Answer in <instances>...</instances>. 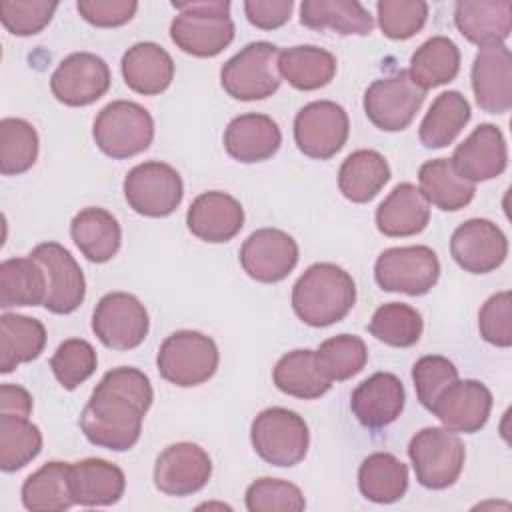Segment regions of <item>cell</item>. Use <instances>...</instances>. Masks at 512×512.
Listing matches in <instances>:
<instances>
[{
  "label": "cell",
  "mask_w": 512,
  "mask_h": 512,
  "mask_svg": "<svg viewBox=\"0 0 512 512\" xmlns=\"http://www.w3.org/2000/svg\"><path fill=\"white\" fill-rule=\"evenodd\" d=\"M154 400L148 376L132 366L108 370L90 394L80 428L94 446L124 452L142 434V420Z\"/></svg>",
  "instance_id": "cell-1"
},
{
  "label": "cell",
  "mask_w": 512,
  "mask_h": 512,
  "mask_svg": "<svg viewBox=\"0 0 512 512\" xmlns=\"http://www.w3.org/2000/svg\"><path fill=\"white\" fill-rule=\"evenodd\" d=\"M356 302L352 276L332 264L316 262L292 286V308L296 316L314 328L330 326L346 318Z\"/></svg>",
  "instance_id": "cell-2"
},
{
  "label": "cell",
  "mask_w": 512,
  "mask_h": 512,
  "mask_svg": "<svg viewBox=\"0 0 512 512\" xmlns=\"http://www.w3.org/2000/svg\"><path fill=\"white\" fill-rule=\"evenodd\" d=\"M178 10L170 22L172 42L196 58L218 56L234 40L228 0H172Z\"/></svg>",
  "instance_id": "cell-3"
},
{
  "label": "cell",
  "mask_w": 512,
  "mask_h": 512,
  "mask_svg": "<svg viewBox=\"0 0 512 512\" xmlns=\"http://www.w3.org/2000/svg\"><path fill=\"white\" fill-rule=\"evenodd\" d=\"M92 136L106 156L114 160L132 158L152 144L154 120L138 102L112 100L94 118Z\"/></svg>",
  "instance_id": "cell-4"
},
{
  "label": "cell",
  "mask_w": 512,
  "mask_h": 512,
  "mask_svg": "<svg viewBox=\"0 0 512 512\" xmlns=\"http://www.w3.org/2000/svg\"><path fill=\"white\" fill-rule=\"evenodd\" d=\"M408 456L420 486L444 490L460 478L466 450L456 432L440 426H428L410 438Z\"/></svg>",
  "instance_id": "cell-5"
},
{
  "label": "cell",
  "mask_w": 512,
  "mask_h": 512,
  "mask_svg": "<svg viewBox=\"0 0 512 512\" xmlns=\"http://www.w3.org/2000/svg\"><path fill=\"white\" fill-rule=\"evenodd\" d=\"M220 354L216 342L196 330H178L158 348L156 366L160 376L180 388L200 386L218 368Z\"/></svg>",
  "instance_id": "cell-6"
},
{
  "label": "cell",
  "mask_w": 512,
  "mask_h": 512,
  "mask_svg": "<svg viewBox=\"0 0 512 512\" xmlns=\"http://www.w3.org/2000/svg\"><path fill=\"white\" fill-rule=\"evenodd\" d=\"M250 442L264 462L290 468L304 460L310 446V432L300 414L282 406H272L252 420Z\"/></svg>",
  "instance_id": "cell-7"
},
{
  "label": "cell",
  "mask_w": 512,
  "mask_h": 512,
  "mask_svg": "<svg viewBox=\"0 0 512 512\" xmlns=\"http://www.w3.org/2000/svg\"><path fill=\"white\" fill-rule=\"evenodd\" d=\"M278 46L272 42H250L220 70V84L228 96L254 102L272 96L280 88Z\"/></svg>",
  "instance_id": "cell-8"
},
{
  "label": "cell",
  "mask_w": 512,
  "mask_h": 512,
  "mask_svg": "<svg viewBox=\"0 0 512 512\" xmlns=\"http://www.w3.org/2000/svg\"><path fill=\"white\" fill-rule=\"evenodd\" d=\"M124 198L128 206L148 218L170 216L182 202L184 184L176 168L150 160L128 170L124 178Z\"/></svg>",
  "instance_id": "cell-9"
},
{
  "label": "cell",
  "mask_w": 512,
  "mask_h": 512,
  "mask_svg": "<svg viewBox=\"0 0 512 512\" xmlns=\"http://www.w3.org/2000/svg\"><path fill=\"white\" fill-rule=\"evenodd\" d=\"M426 92L416 86L408 70L374 80L364 92V112L368 120L384 132H400L408 128L422 108Z\"/></svg>",
  "instance_id": "cell-10"
},
{
  "label": "cell",
  "mask_w": 512,
  "mask_h": 512,
  "mask_svg": "<svg viewBox=\"0 0 512 512\" xmlns=\"http://www.w3.org/2000/svg\"><path fill=\"white\" fill-rule=\"evenodd\" d=\"M376 284L386 292L422 296L440 278V262L428 246H398L384 250L374 264Z\"/></svg>",
  "instance_id": "cell-11"
},
{
  "label": "cell",
  "mask_w": 512,
  "mask_h": 512,
  "mask_svg": "<svg viewBox=\"0 0 512 512\" xmlns=\"http://www.w3.org/2000/svg\"><path fill=\"white\" fill-rule=\"evenodd\" d=\"M348 132V114L332 100H314L294 118V142L304 156L314 160L332 158L346 144Z\"/></svg>",
  "instance_id": "cell-12"
},
{
  "label": "cell",
  "mask_w": 512,
  "mask_h": 512,
  "mask_svg": "<svg viewBox=\"0 0 512 512\" xmlns=\"http://www.w3.org/2000/svg\"><path fill=\"white\" fill-rule=\"evenodd\" d=\"M150 320L144 304L128 292L104 294L92 314V332L112 350H132L148 334Z\"/></svg>",
  "instance_id": "cell-13"
},
{
  "label": "cell",
  "mask_w": 512,
  "mask_h": 512,
  "mask_svg": "<svg viewBox=\"0 0 512 512\" xmlns=\"http://www.w3.org/2000/svg\"><path fill=\"white\" fill-rule=\"evenodd\" d=\"M110 88L108 64L92 52L66 56L50 76V90L64 106H88L100 100Z\"/></svg>",
  "instance_id": "cell-14"
},
{
  "label": "cell",
  "mask_w": 512,
  "mask_h": 512,
  "mask_svg": "<svg viewBox=\"0 0 512 512\" xmlns=\"http://www.w3.org/2000/svg\"><path fill=\"white\" fill-rule=\"evenodd\" d=\"M212 476V460L194 442L166 446L154 464V486L166 496H190L200 492Z\"/></svg>",
  "instance_id": "cell-15"
},
{
  "label": "cell",
  "mask_w": 512,
  "mask_h": 512,
  "mask_svg": "<svg viewBox=\"0 0 512 512\" xmlns=\"http://www.w3.org/2000/svg\"><path fill=\"white\" fill-rule=\"evenodd\" d=\"M30 256L38 260L46 272L48 294L44 308L52 314L74 312L86 296L84 272L74 256L58 242H42L30 252Z\"/></svg>",
  "instance_id": "cell-16"
},
{
  "label": "cell",
  "mask_w": 512,
  "mask_h": 512,
  "mask_svg": "<svg viewBox=\"0 0 512 512\" xmlns=\"http://www.w3.org/2000/svg\"><path fill=\"white\" fill-rule=\"evenodd\" d=\"M450 254L462 270L488 274L506 260L508 240L492 220L470 218L452 232Z\"/></svg>",
  "instance_id": "cell-17"
},
{
  "label": "cell",
  "mask_w": 512,
  "mask_h": 512,
  "mask_svg": "<svg viewBox=\"0 0 512 512\" xmlns=\"http://www.w3.org/2000/svg\"><path fill=\"white\" fill-rule=\"evenodd\" d=\"M240 264L256 282H280L298 264V244L284 230L260 228L244 240L240 248Z\"/></svg>",
  "instance_id": "cell-18"
},
{
  "label": "cell",
  "mask_w": 512,
  "mask_h": 512,
  "mask_svg": "<svg viewBox=\"0 0 512 512\" xmlns=\"http://www.w3.org/2000/svg\"><path fill=\"white\" fill-rule=\"evenodd\" d=\"M456 174L472 184L500 176L508 166V148L504 134L494 124H478L472 134L460 142L450 158Z\"/></svg>",
  "instance_id": "cell-19"
},
{
  "label": "cell",
  "mask_w": 512,
  "mask_h": 512,
  "mask_svg": "<svg viewBox=\"0 0 512 512\" xmlns=\"http://www.w3.org/2000/svg\"><path fill=\"white\" fill-rule=\"evenodd\" d=\"M492 392L478 380L452 382L432 404L430 412L452 432L474 434L490 418Z\"/></svg>",
  "instance_id": "cell-20"
},
{
  "label": "cell",
  "mask_w": 512,
  "mask_h": 512,
  "mask_svg": "<svg viewBox=\"0 0 512 512\" xmlns=\"http://www.w3.org/2000/svg\"><path fill=\"white\" fill-rule=\"evenodd\" d=\"M470 78L476 104L484 112L504 114L512 108V56L504 44L480 48Z\"/></svg>",
  "instance_id": "cell-21"
},
{
  "label": "cell",
  "mask_w": 512,
  "mask_h": 512,
  "mask_svg": "<svg viewBox=\"0 0 512 512\" xmlns=\"http://www.w3.org/2000/svg\"><path fill=\"white\" fill-rule=\"evenodd\" d=\"M188 230L210 244L232 240L244 226L242 204L220 190H208L196 196L186 212Z\"/></svg>",
  "instance_id": "cell-22"
},
{
  "label": "cell",
  "mask_w": 512,
  "mask_h": 512,
  "mask_svg": "<svg viewBox=\"0 0 512 512\" xmlns=\"http://www.w3.org/2000/svg\"><path fill=\"white\" fill-rule=\"evenodd\" d=\"M404 384L392 372H376L362 380L352 396L350 410L366 428H384L404 410Z\"/></svg>",
  "instance_id": "cell-23"
},
{
  "label": "cell",
  "mask_w": 512,
  "mask_h": 512,
  "mask_svg": "<svg viewBox=\"0 0 512 512\" xmlns=\"http://www.w3.org/2000/svg\"><path fill=\"white\" fill-rule=\"evenodd\" d=\"M282 144L278 124L258 112H248L232 118L224 130V148L230 158L242 164L264 162L272 158Z\"/></svg>",
  "instance_id": "cell-24"
},
{
  "label": "cell",
  "mask_w": 512,
  "mask_h": 512,
  "mask_svg": "<svg viewBox=\"0 0 512 512\" xmlns=\"http://www.w3.org/2000/svg\"><path fill=\"white\" fill-rule=\"evenodd\" d=\"M458 32L480 48L504 44L512 32L510 0H460L454 6Z\"/></svg>",
  "instance_id": "cell-25"
},
{
  "label": "cell",
  "mask_w": 512,
  "mask_h": 512,
  "mask_svg": "<svg viewBox=\"0 0 512 512\" xmlns=\"http://www.w3.org/2000/svg\"><path fill=\"white\" fill-rule=\"evenodd\" d=\"M70 490L74 504L112 506L124 496L126 476L104 458H84L70 464Z\"/></svg>",
  "instance_id": "cell-26"
},
{
  "label": "cell",
  "mask_w": 512,
  "mask_h": 512,
  "mask_svg": "<svg viewBox=\"0 0 512 512\" xmlns=\"http://www.w3.org/2000/svg\"><path fill=\"white\" fill-rule=\"evenodd\" d=\"M126 86L142 96L164 92L174 80V60L156 42H136L120 62Z\"/></svg>",
  "instance_id": "cell-27"
},
{
  "label": "cell",
  "mask_w": 512,
  "mask_h": 512,
  "mask_svg": "<svg viewBox=\"0 0 512 512\" xmlns=\"http://www.w3.org/2000/svg\"><path fill=\"white\" fill-rule=\"evenodd\" d=\"M430 222V204L410 182H402L376 208V228L390 238L420 234Z\"/></svg>",
  "instance_id": "cell-28"
},
{
  "label": "cell",
  "mask_w": 512,
  "mask_h": 512,
  "mask_svg": "<svg viewBox=\"0 0 512 512\" xmlns=\"http://www.w3.org/2000/svg\"><path fill=\"white\" fill-rule=\"evenodd\" d=\"M70 236L76 248L90 262L104 264L112 260L122 244V230L112 212L88 206L82 208L70 222Z\"/></svg>",
  "instance_id": "cell-29"
},
{
  "label": "cell",
  "mask_w": 512,
  "mask_h": 512,
  "mask_svg": "<svg viewBox=\"0 0 512 512\" xmlns=\"http://www.w3.org/2000/svg\"><path fill=\"white\" fill-rule=\"evenodd\" d=\"M300 24L310 30H332L340 36H366L374 28L370 12L356 0H304Z\"/></svg>",
  "instance_id": "cell-30"
},
{
  "label": "cell",
  "mask_w": 512,
  "mask_h": 512,
  "mask_svg": "<svg viewBox=\"0 0 512 512\" xmlns=\"http://www.w3.org/2000/svg\"><path fill=\"white\" fill-rule=\"evenodd\" d=\"M390 180V166L376 150H354L338 170V188L350 202H370Z\"/></svg>",
  "instance_id": "cell-31"
},
{
  "label": "cell",
  "mask_w": 512,
  "mask_h": 512,
  "mask_svg": "<svg viewBox=\"0 0 512 512\" xmlns=\"http://www.w3.org/2000/svg\"><path fill=\"white\" fill-rule=\"evenodd\" d=\"M46 346V328L24 314L0 316V372L10 374L20 364L36 360Z\"/></svg>",
  "instance_id": "cell-32"
},
{
  "label": "cell",
  "mask_w": 512,
  "mask_h": 512,
  "mask_svg": "<svg viewBox=\"0 0 512 512\" xmlns=\"http://www.w3.org/2000/svg\"><path fill=\"white\" fill-rule=\"evenodd\" d=\"M336 56L318 46H292L280 50L278 72L296 90H318L336 76Z\"/></svg>",
  "instance_id": "cell-33"
},
{
  "label": "cell",
  "mask_w": 512,
  "mask_h": 512,
  "mask_svg": "<svg viewBox=\"0 0 512 512\" xmlns=\"http://www.w3.org/2000/svg\"><path fill=\"white\" fill-rule=\"evenodd\" d=\"M20 496L30 512H64L72 508L70 464L60 460L42 464L24 480Z\"/></svg>",
  "instance_id": "cell-34"
},
{
  "label": "cell",
  "mask_w": 512,
  "mask_h": 512,
  "mask_svg": "<svg viewBox=\"0 0 512 512\" xmlns=\"http://www.w3.org/2000/svg\"><path fill=\"white\" fill-rule=\"evenodd\" d=\"M46 294V272L32 256L8 258L0 264V308L44 306Z\"/></svg>",
  "instance_id": "cell-35"
},
{
  "label": "cell",
  "mask_w": 512,
  "mask_h": 512,
  "mask_svg": "<svg viewBox=\"0 0 512 512\" xmlns=\"http://www.w3.org/2000/svg\"><path fill=\"white\" fill-rule=\"evenodd\" d=\"M358 488L370 502H398L408 490V468L390 452H374L358 468Z\"/></svg>",
  "instance_id": "cell-36"
},
{
  "label": "cell",
  "mask_w": 512,
  "mask_h": 512,
  "mask_svg": "<svg viewBox=\"0 0 512 512\" xmlns=\"http://www.w3.org/2000/svg\"><path fill=\"white\" fill-rule=\"evenodd\" d=\"M272 380L280 392L300 400H316L332 386V382L318 368L314 350L306 348L284 354L272 370Z\"/></svg>",
  "instance_id": "cell-37"
},
{
  "label": "cell",
  "mask_w": 512,
  "mask_h": 512,
  "mask_svg": "<svg viewBox=\"0 0 512 512\" xmlns=\"http://www.w3.org/2000/svg\"><path fill=\"white\" fill-rule=\"evenodd\" d=\"M470 114V104L458 90L438 94L420 122V142L432 150L452 144L468 124Z\"/></svg>",
  "instance_id": "cell-38"
},
{
  "label": "cell",
  "mask_w": 512,
  "mask_h": 512,
  "mask_svg": "<svg viewBox=\"0 0 512 512\" xmlns=\"http://www.w3.org/2000/svg\"><path fill=\"white\" fill-rule=\"evenodd\" d=\"M418 182L428 204H434L444 212H456L468 206L476 192L472 182L456 174L450 158H434L424 162L418 170Z\"/></svg>",
  "instance_id": "cell-39"
},
{
  "label": "cell",
  "mask_w": 512,
  "mask_h": 512,
  "mask_svg": "<svg viewBox=\"0 0 512 512\" xmlns=\"http://www.w3.org/2000/svg\"><path fill=\"white\" fill-rule=\"evenodd\" d=\"M460 72V50L448 36H432L410 58V78L424 92L452 82Z\"/></svg>",
  "instance_id": "cell-40"
},
{
  "label": "cell",
  "mask_w": 512,
  "mask_h": 512,
  "mask_svg": "<svg viewBox=\"0 0 512 512\" xmlns=\"http://www.w3.org/2000/svg\"><path fill=\"white\" fill-rule=\"evenodd\" d=\"M42 450L40 428L24 416L0 414V468L16 472L30 464Z\"/></svg>",
  "instance_id": "cell-41"
},
{
  "label": "cell",
  "mask_w": 512,
  "mask_h": 512,
  "mask_svg": "<svg viewBox=\"0 0 512 512\" xmlns=\"http://www.w3.org/2000/svg\"><path fill=\"white\" fill-rule=\"evenodd\" d=\"M422 328L420 312L404 302L382 304L368 324V332L376 340L396 348L414 346L422 336Z\"/></svg>",
  "instance_id": "cell-42"
},
{
  "label": "cell",
  "mask_w": 512,
  "mask_h": 512,
  "mask_svg": "<svg viewBox=\"0 0 512 512\" xmlns=\"http://www.w3.org/2000/svg\"><path fill=\"white\" fill-rule=\"evenodd\" d=\"M38 158L36 128L22 118H2L0 122V172L18 176L28 172Z\"/></svg>",
  "instance_id": "cell-43"
},
{
  "label": "cell",
  "mask_w": 512,
  "mask_h": 512,
  "mask_svg": "<svg viewBox=\"0 0 512 512\" xmlns=\"http://www.w3.org/2000/svg\"><path fill=\"white\" fill-rule=\"evenodd\" d=\"M316 364L330 382H344L356 376L368 362V350L360 336L338 334L314 350Z\"/></svg>",
  "instance_id": "cell-44"
},
{
  "label": "cell",
  "mask_w": 512,
  "mask_h": 512,
  "mask_svg": "<svg viewBox=\"0 0 512 512\" xmlns=\"http://www.w3.org/2000/svg\"><path fill=\"white\" fill-rule=\"evenodd\" d=\"M98 366V356L94 346L82 338L64 340L50 358V368L58 384L66 390L78 388L86 382Z\"/></svg>",
  "instance_id": "cell-45"
},
{
  "label": "cell",
  "mask_w": 512,
  "mask_h": 512,
  "mask_svg": "<svg viewBox=\"0 0 512 512\" xmlns=\"http://www.w3.org/2000/svg\"><path fill=\"white\" fill-rule=\"evenodd\" d=\"M246 508L250 512H300L306 508L302 490L280 478H258L246 488Z\"/></svg>",
  "instance_id": "cell-46"
},
{
  "label": "cell",
  "mask_w": 512,
  "mask_h": 512,
  "mask_svg": "<svg viewBox=\"0 0 512 512\" xmlns=\"http://www.w3.org/2000/svg\"><path fill=\"white\" fill-rule=\"evenodd\" d=\"M376 12L378 26L390 40L412 38L428 20V4L424 0H380Z\"/></svg>",
  "instance_id": "cell-47"
},
{
  "label": "cell",
  "mask_w": 512,
  "mask_h": 512,
  "mask_svg": "<svg viewBox=\"0 0 512 512\" xmlns=\"http://www.w3.org/2000/svg\"><path fill=\"white\" fill-rule=\"evenodd\" d=\"M56 8L58 2L48 0H2L0 20L14 36H34L50 24Z\"/></svg>",
  "instance_id": "cell-48"
},
{
  "label": "cell",
  "mask_w": 512,
  "mask_h": 512,
  "mask_svg": "<svg viewBox=\"0 0 512 512\" xmlns=\"http://www.w3.org/2000/svg\"><path fill=\"white\" fill-rule=\"evenodd\" d=\"M412 380L420 404L430 410L436 398L458 380V368L444 356L430 354L416 360L412 368Z\"/></svg>",
  "instance_id": "cell-49"
},
{
  "label": "cell",
  "mask_w": 512,
  "mask_h": 512,
  "mask_svg": "<svg viewBox=\"0 0 512 512\" xmlns=\"http://www.w3.org/2000/svg\"><path fill=\"white\" fill-rule=\"evenodd\" d=\"M480 336L498 348L512 346V296L508 290L492 294L478 312Z\"/></svg>",
  "instance_id": "cell-50"
},
{
  "label": "cell",
  "mask_w": 512,
  "mask_h": 512,
  "mask_svg": "<svg viewBox=\"0 0 512 512\" xmlns=\"http://www.w3.org/2000/svg\"><path fill=\"white\" fill-rule=\"evenodd\" d=\"M78 14L98 28H116L130 22L138 10L134 0H78Z\"/></svg>",
  "instance_id": "cell-51"
},
{
  "label": "cell",
  "mask_w": 512,
  "mask_h": 512,
  "mask_svg": "<svg viewBox=\"0 0 512 512\" xmlns=\"http://www.w3.org/2000/svg\"><path fill=\"white\" fill-rule=\"evenodd\" d=\"M292 0H246L244 14L248 22L260 30H276L290 20Z\"/></svg>",
  "instance_id": "cell-52"
},
{
  "label": "cell",
  "mask_w": 512,
  "mask_h": 512,
  "mask_svg": "<svg viewBox=\"0 0 512 512\" xmlns=\"http://www.w3.org/2000/svg\"><path fill=\"white\" fill-rule=\"evenodd\" d=\"M32 412V396L26 388L18 384L4 382L0 386V414L24 416L28 418Z\"/></svg>",
  "instance_id": "cell-53"
}]
</instances>
